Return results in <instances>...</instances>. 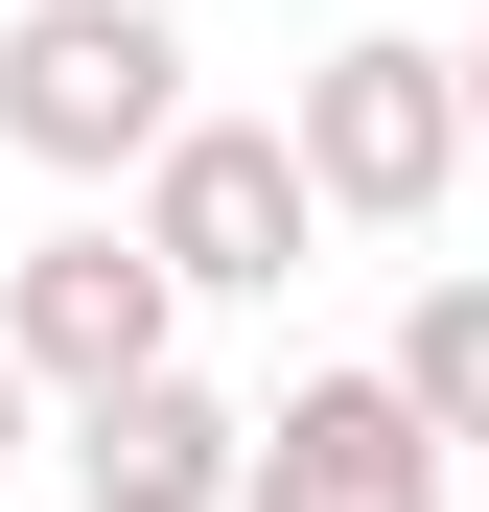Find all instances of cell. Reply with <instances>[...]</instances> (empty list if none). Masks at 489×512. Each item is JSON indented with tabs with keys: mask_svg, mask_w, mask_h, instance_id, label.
Masks as SVG:
<instances>
[{
	"mask_svg": "<svg viewBox=\"0 0 489 512\" xmlns=\"http://www.w3.org/2000/svg\"><path fill=\"white\" fill-rule=\"evenodd\" d=\"M0 466H24V350H0Z\"/></svg>",
	"mask_w": 489,
	"mask_h": 512,
	"instance_id": "cell-8",
	"label": "cell"
},
{
	"mask_svg": "<svg viewBox=\"0 0 489 512\" xmlns=\"http://www.w3.org/2000/svg\"><path fill=\"white\" fill-rule=\"evenodd\" d=\"M163 24H210V0H163Z\"/></svg>",
	"mask_w": 489,
	"mask_h": 512,
	"instance_id": "cell-10",
	"label": "cell"
},
{
	"mask_svg": "<svg viewBox=\"0 0 489 512\" xmlns=\"http://www.w3.org/2000/svg\"><path fill=\"white\" fill-rule=\"evenodd\" d=\"M233 466H257V419H233L187 350L117 373V396H70V512H233Z\"/></svg>",
	"mask_w": 489,
	"mask_h": 512,
	"instance_id": "cell-6",
	"label": "cell"
},
{
	"mask_svg": "<svg viewBox=\"0 0 489 512\" xmlns=\"http://www.w3.org/2000/svg\"><path fill=\"white\" fill-rule=\"evenodd\" d=\"M303 187H326V233H420L443 187H466V47H420V24H350L303 70Z\"/></svg>",
	"mask_w": 489,
	"mask_h": 512,
	"instance_id": "cell-2",
	"label": "cell"
},
{
	"mask_svg": "<svg viewBox=\"0 0 489 512\" xmlns=\"http://www.w3.org/2000/svg\"><path fill=\"white\" fill-rule=\"evenodd\" d=\"M466 163H489V47H466Z\"/></svg>",
	"mask_w": 489,
	"mask_h": 512,
	"instance_id": "cell-9",
	"label": "cell"
},
{
	"mask_svg": "<svg viewBox=\"0 0 489 512\" xmlns=\"http://www.w3.org/2000/svg\"><path fill=\"white\" fill-rule=\"evenodd\" d=\"M233 512H443V419L396 373H303L257 419V466H233Z\"/></svg>",
	"mask_w": 489,
	"mask_h": 512,
	"instance_id": "cell-5",
	"label": "cell"
},
{
	"mask_svg": "<svg viewBox=\"0 0 489 512\" xmlns=\"http://www.w3.org/2000/svg\"><path fill=\"white\" fill-rule=\"evenodd\" d=\"M0 140H24L47 187H140V163L187 140V24H163V0H24V24H0Z\"/></svg>",
	"mask_w": 489,
	"mask_h": 512,
	"instance_id": "cell-1",
	"label": "cell"
},
{
	"mask_svg": "<svg viewBox=\"0 0 489 512\" xmlns=\"http://www.w3.org/2000/svg\"><path fill=\"white\" fill-rule=\"evenodd\" d=\"M373 373L420 396V419H443V466H466V443H489V280H420V303H396V350H373Z\"/></svg>",
	"mask_w": 489,
	"mask_h": 512,
	"instance_id": "cell-7",
	"label": "cell"
},
{
	"mask_svg": "<svg viewBox=\"0 0 489 512\" xmlns=\"http://www.w3.org/2000/svg\"><path fill=\"white\" fill-rule=\"evenodd\" d=\"M303 233H326V187H303L280 117H187V140L140 163V256L187 303H303Z\"/></svg>",
	"mask_w": 489,
	"mask_h": 512,
	"instance_id": "cell-3",
	"label": "cell"
},
{
	"mask_svg": "<svg viewBox=\"0 0 489 512\" xmlns=\"http://www.w3.org/2000/svg\"><path fill=\"white\" fill-rule=\"evenodd\" d=\"M0 350H24V396H117V373H163V350H187V280L140 256V210L24 233V256H0Z\"/></svg>",
	"mask_w": 489,
	"mask_h": 512,
	"instance_id": "cell-4",
	"label": "cell"
}]
</instances>
